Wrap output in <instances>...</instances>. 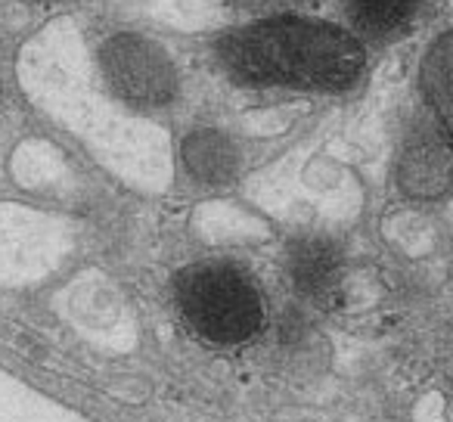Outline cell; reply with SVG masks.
<instances>
[{
  "mask_svg": "<svg viewBox=\"0 0 453 422\" xmlns=\"http://www.w3.org/2000/svg\"><path fill=\"white\" fill-rule=\"evenodd\" d=\"M236 4L246 10H286L292 4H298V0H236Z\"/></svg>",
  "mask_w": 453,
  "mask_h": 422,
  "instance_id": "obj_9",
  "label": "cell"
},
{
  "mask_svg": "<svg viewBox=\"0 0 453 422\" xmlns=\"http://www.w3.org/2000/svg\"><path fill=\"white\" fill-rule=\"evenodd\" d=\"M286 277L311 304H333L345 283V255L323 234H304L286 246Z\"/></svg>",
  "mask_w": 453,
  "mask_h": 422,
  "instance_id": "obj_5",
  "label": "cell"
},
{
  "mask_svg": "<svg viewBox=\"0 0 453 422\" xmlns=\"http://www.w3.org/2000/svg\"><path fill=\"white\" fill-rule=\"evenodd\" d=\"M354 35L370 41H391L416 19L419 0H342Z\"/></svg>",
  "mask_w": 453,
  "mask_h": 422,
  "instance_id": "obj_8",
  "label": "cell"
},
{
  "mask_svg": "<svg viewBox=\"0 0 453 422\" xmlns=\"http://www.w3.org/2000/svg\"><path fill=\"white\" fill-rule=\"evenodd\" d=\"M419 84L438 125L453 137V28L441 32L419 65Z\"/></svg>",
  "mask_w": 453,
  "mask_h": 422,
  "instance_id": "obj_7",
  "label": "cell"
},
{
  "mask_svg": "<svg viewBox=\"0 0 453 422\" xmlns=\"http://www.w3.org/2000/svg\"><path fill=\"white\" fill-rule=\"evenodd\" d=\"M177 304L183 320L211 345H242L261 333L265 302L242 267L202 261L177 277Z\"/></svg>",
  "mask_w": 453,
  "mask_h": 422,
  "instance_id": "obj_2",
  "label": "cell"
},
{
  "mask_svg": "<svg viewBox=\"0 0 453 422\" xmlns=\"http://www.w3.org/2000/svg\"><path fill=\"white\" fill-rule=\"evenodd\" d=\"M180 158L187 174L202 187H224L240 171V150L226 134L214 127H199L180 143Z\"/></svg>",
  "mask_w": 453,
  "mask_h": 422,
  "instance_id": "obj_6",
  "label": "cell"
},
{
  "mask_svg": "<svg viewBox=\"0 0 453 422\" xmlns=\"http://www.w3.org/2000/svg\"><path fill=\"white\" fill-rule=\"evenodd\" d=\"M397 187L403 196L432 202L453 187V137L441 125L419 121L407 131L397 152Z\"/></svg>",
  "mask_w": 453,
  "mask_h": 422,
  "instance_id": "obj_4",
  "label": "cell"
},
{
  "mask_svg": "<svg viewBox=\"0 0 453 422\" xmlns=\"http://www.w3.org/2000/svg\"><path fill=\"white\" fill-rule=\"evenodd\" d=\"M100 72L106 88L131 109H162L177 96L174 63L143 35L121 32L103 41Z\"/></svg>",
  "mask_w": 453,
  "mask_h": 422,
  "instance_id": "obj_3",
  "label": "cell"
},
{
  "mask_svg": "<svg viewBox=\"0 0 453 422\" xmlns=\"http://www.w3.org/2000/svg\"><path fill=\"white\" fill-rule=\"evenodd\" d=\"M220 69L242 88L339 94L357 84L366 53L354 32L308 16L273 13L226 32L214 47Z\"/></svg>",
  "mask_w": 453,
  "mask_h": 422,
  "instance_id": "obj_1",
  "label": "cell"
}]
</instances>
